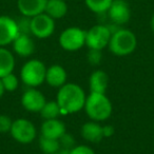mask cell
Segmentation results:
<instances>
[{"mask_svg": "<svg viewBox=\"0 0 154 154\" xmlns=\"http://www.w3.org/2000/svg\"><path fill=\"white\" fill-rule=\"evenodd\" d=\"M86 99L87 96L84 89L79 85L73 82L64 84L60 87L56 97V101L61 110V115L79 112L84 109Z\"/></svg>", "mask_w": 154, "mask_h": 154, "instance_id": "1", "label": "cell"}, {"mask_svg": "<svg viewBox=\"0 0 154 154\" xmlns=\"http://www.w3.org/2000/svg\"><path fill=\"white\" fill-rule=\"evenodd\" d=\"M66 125L58 118L45 120L40 128V132L42 136L54 139H59L66 133Z\"/></svg>", "mask_w": 154, "mask_h": 154, "instance_id": "14", "label": "cell"}, {"mask_svg": "<svg viewBox=\"0 0 154 154\" xmlns=\"http://www.w3.org/2000/svg\"><path fill=\"white\" fill-rule=\"evenodd\" d=\"M18 35L17 21L10 16H0V47H7L13 43Z\"/></svg>", "mask_w": 154, "mask_h": 154, "instance_id": "10", "label": "cell"}, {"mask_svg": "<svg viewBox=\"0 0 154 154\" xmlns=\"http://www.w3.org/2000/svg\"><path fill=\"white\" fill-rule=\"evenodd\" d=\"M103 137H110L114 134V127L107 125V126H103Z\"/></svg>", "mask_w": 154, "mask_h": 154, "instance_id": "29", "label": "cell"}, {"mask_svg": "<svg viewBox=\"0 0 154 154\" xmlns=\"http://www.w3.org/2000/svg\"><path fill=\"white\" fill-rule=\"evenodd\" d=\"M82 136L84 139H86L89 143H99L103 137V126L98 124V122H88L86 124L82 125Z\"/></svg>", "mask_w": 154, "mask_h": 154, "instance_id": "16", "label": "cell"}, {"mask_svg": "<svg viewBox=\"0 0 154 154\" xmlns=\"http://www.w3.org/2000/svg\"><path fill=\"white\" fill-rule=\"evenodd\" d=\"M108 85H109V76L103 70L94 71L89 78V87L92 93L106 94Z\"/></svg>", "mask_w": 154, "mask_h": 154, "instance_id": "17", "label": "cell"}, {"mask_svg": "<svg viewBox=\"0 0 154 154\" xmlns=\"http://www.w3.org/2000/svg\"><path fill=\"white\" fill-rule=\"evenodd\" d=\"M54 154H61V153H59V152H58V153H54Z\"/></svg>", "mask_w": 154, "mask_h": 154, "instance_id": "32", "label": "cell"}, {"mask_svg": "<svg viewBox=\"0 0 154 154\" xmlns=\"http://www.w3.org/2000/svg\"><path fill=\"white\" fill-rule=\"evenodd\" d=\"M47 66L39 59H30L22 66L20 79L29 88H36L45 82Z\"/></svg>", "mask_w": 154, "mask_h": 154, "instance_id": "4", "label": "cell"}, {"mask_svg": "<svg viewBox=\"0 0 154 154\" xmlns=\"http://www.w3.org/2000/svg\"><path fill=\"white\" fill-rule=\"evenodd\" d=\"M66 78H68V74L63 66L59 64H53L47 68L45 82L49 86L59 89L64 84H66Z\"/></svg>", "mask_w": 154, "mask_h": 154, "instance_id": "15", "label": "cell"}, {"mask_svg": "<svg viewBox=\"0 0 154 154\" xmlns=\"http://www.w3.org/2000/svg\"><path fill=\"white\" fill-rule=\"evenodd\" d=\"M39 113H40V116L45 120L54 119V118H58V116L61 115V110H60V107L58 106L56 100L47 101Z\"/></svg>", "mask_w": 154, "mask_h": 154, "instance_id": "21", "label": "cell"}, {"mask_svg": "<svg viewBox=\"0 0 154 154\" xmlns=\"http://www.w3.org/2000/svg\"><path fill=\"white\" fill-rule=\"evenodd\" d=\"M12 45L15 54L20 57H30L35 52V42L29 34H19Z\"/></svg>", "mask_w": 154, "mask_h": 154, "instance_id": "13", "label": "cell"}, {"mask_svg": "<svg viewBox=\"0 0 154 154\" xmlns=\"http://www.w3.org/2000/svg\"><path fill=\"white\" fill-rule=\"evenodd\" d=\"M13 124V120L10 116L5 114H0V133H9L11 131V127Z\"/></svg>", "mask_w": 154, "mask_h": 154, "instance_id": "27", "label": "cell"}, {"mask_svg": "<svg viewBox=\"0 0 154 154\" xmlns=\"http://www.w3.org/2000/svg\"><path fill=\"white\" fill-rule=\"evenodd\" d=\"M113 0H85L87 8L95 14H105Z\"/></svg>", "mask_w": 154, "mask_h": 154, "instance_id": "22", "label": "cell"}, {"mask_svg": "<svg viewBox=\"0 0 154 154\" xmlns=\"http://www.w3.org/2000/svg\"><path fill=\"white\" fill-rule=\"evenodd\" d=\"M84 109L89 118L94 122L107 120L113 111L111 100L106 96V94L92 92L87 96Z\"/></svg>", "mask_w": 154, "mask_h": 154, "instance_id": "2", "label": "cell"}, {"mask_svg": "<svg viewBox=\"0 0 154 154\" xmlns=\"http://www.w3.org/2000/svg\"><path fill=\"white\" fill-rule=\"evenodd\" d=\"M39 148L45 154H54L58 153L60 150L59 139L49 138L41 135L39 138Z\"/></svg>", "mask_w": 154, "mask_h": 154, "instance_id": "20", "label": "cell"}, {"mask_svg": "<svg viewBox=\"0 0 154 154\" xmlns=\"http://www.w3.org/2000/svg\"><path fill=\"white\" fill-rule=\"evenodd\" d=\"M59 45L63 50L74 52L86 45V31L77 26H70L62 31L59 37Z\"/></svg>", "mask_w": 154, "mask_h": 154, "instance_id": "6", "label": "cell"}, {"mask_svg": "<svg viewBox=\"0 0 154 154\" xmlns=\"http://www.w3.org/2000/svg\"><path fill=\"white\" fill-rule=\"evenodd\" d=\"M112 32L105 24H96L86 31V45L89 49L101 50L109 45Z\"/></svg>", "mask_w": 154, "mask_h": 154, "instance_id": "5", "label": "cell"}, {"mask_svg": "<svg viewBox=\"0 0 154 154\" xmlns=\"http://www.w3.org/2000/svg\"><path fill=\"white\" fill-rule=\"evenodd\" d=\"M59 143H60V150H69V151H70L71 149H73V148L75 147L74 136L71 134H68V133L66 132L59 138Z\"/></svg>", "mask_w": 154, "mask_h": 154, "instance_id": "24", "label": "cell"}, {"mask_svg": "<svg viewBox=\"0 0 154 154\" xmlns=\"http://www.w3.org/2000/svg\"><path fill=\"white\" fill-rule=\"evenodd\" d=\"M1 80H2L5 92H14L17 90L18 86H19V79L14 73H10V74L3 76Z\"/></svg>", "mask_w": 154, "mask_h": 154, "instance_id": "23", "label": "cell"}, {"mask_svg": "<svg viewBox=\"0 0 154 154\" xmlns=\"http://www.w3.org/2000/svg\"><path fill=\"white\" fill-rule=\"evenodd\" d=\"M107 13L115 26H124L131 18L130 5L126 0H113Z\"/></svg>", "mask_w": 154, "mask_h": 154, "instance_id": "9", "label": "cell"}, {"mask_svg": "<svg viewBox=\"0 0 154 154\" xmlns=\"http://www.w3.org/2000/svg\"><path fill=\"white\" fill-rule=\"evenodd\" d=\"M88 61L90 62L91 66H98L103 59V53L101 50H95V49H89L88 52Z\"/></svg>", "mask_w": 154, "mask_h": 154, "instance_id": "26", "label": "cell"}, {"mask_svg": "<svg viewBox=\"0 0 154 154\" xmlns=\"http://www.w3.org/2000/svg\"><path fill=\"white\" fill-rule=\"evenodd\" d=\"M55 31V20L45 13H41L31 18V35L39 39L52 36Z\"/></svg>", "mask_w": 154, "mask_h": 154, "instance_id": "8", "label": "cell"}, {"mask_svg": "<svg viewBox=\"0 0 154 154\" xmlns=\"http://www.w3.org/2000/svg\"><path fill=\"white\" fill-rule=\"evenodd\" d=\"M12 137L20 143H31L37 135V130L35 125L26 118H18L13 120L11 127Z\"/></svg>", "mask_w": 154, "mask_h": 154, "instance_id": "7", "label": "cell"}, {"mask_svg": "<svg viewBox=\"0 0 154 154\" xmlns=\"http://www.w3.org/2000/svg\"><path fill=\"white\" fill-rule=\"evenodd\" d=\"M47 103L42 92L36 88H29L21 96V105L29 112H40L45 103Z\"/></svg>", "mask_w": 154, "mask_h": 154, "instance_id": "11", "label": "cell"}, {"mask_svg": "<svg viewBox=\"0 0 154 154\" xmlns=\"http://www.w3.org/2000/svg\"><path fill=\"white\" fill-rule=\"evenodd\" d=\"M15 69L14 54L5 47H0V78L13 73Z\"/></svg>", "mask_w": 154, "mask_h": 154, "instance_id": "19", "label": "cell"}, {"mask_svg": "<svg viewBox=\"0 0 154 154\" xmlns=\"http://www.w3.org/2000/svg\"><path fill=\"white\" fill-rule=\"evenodd\" d=\"M48 0H17V8L20 14L26 17H34L45 13Z\"/></svg>", "mask_w": 154, "mask_h": 154, "instance_id": "12", "label": "cell"}, {"mask_svg": "<svg viewBox=\"0 0 154 154\" xmlns=\"http://www.w3.org/2000/svg\"><path fill=\"white\" fill-rule=\"evenodd\" d=\"M5 87H3V84H2V80H1V78H0V98L3 96V94H5Z\"/></svg>", "mask_w": 154, "mask_h": 154, "instance_id": "30", "label": "cell"}, {"mask_svg": "<svg viewBox=\"0 0 154 154\" xmlns=\"http://www.w3.org/2000/svg\"><path fill=\"white\" fill-rule=\"evenodd\" d=\"M68 5L64 0H48L45 13L54 20L61 19L68 13Z\"/></svg>", "mask_w": 154, "mask_h": 154, "instance_id": "18", "label": "cell"}, {"mask_svg": "<svg viewBox=\"0 0 154 154\" xmlns=\"http://www.w3.org/2000/svg\"><path fill=\"white\" fill-rule=\"evenodd\" d=\"M137 38L128 29H117L112 33L109 42V50L115 56H128L136 50Z\"/></svg>", "mask_w": 154, "mask_h": 154, "instance_id": "3", "label": "cell"}, {"mask_svg": "<svg viewBox=\"0 0 154 154\" xmlns=\"http://www.w3.org/2000/svg\"><path fill=\"white\" fill-rule=\"evenodd\" d=\"M150 28H151V31L154 33V13L153 15L151 16V19H150Z\"/></svg>", "mask_w": 154, "mask_h": 154, "instance_id": "31", "label": "cell"}, {"mask_svg": "<svg viewBox=\"0 0 154 154\" xmlns=\"http://www.w3.org/2000/svg\"><path fill=\"white\" fill-rule=\"evenodd\" d=\"M69 154H95V152L94 150L91 149L88 146L79 145V146H75L73 149H71Z\"/></svg>", "mask_w": 154, "mask_h": 154, "instance_id": "28", "label": "cell"}, {"mask_svg": "<svg viewBox=\"0 0 154 154\" xmlns=\"http://www.w3.org/2000/svg\"><path fill=\"white\" fill-rule=\"evenodd\" d=\"M17 21L19 34H29L31 35V18L26 16H22Z\"/></svg>", "mask_w": 154, "mask_h": 154, "instance_id": "25", "label": "cell"}]
</instances>
